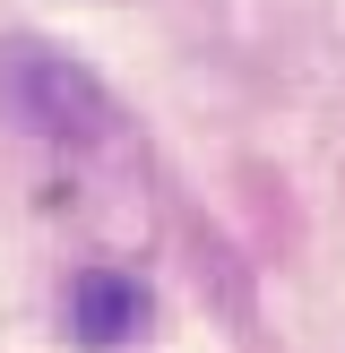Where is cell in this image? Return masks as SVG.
I'll use <instances>...</instances> for the list:
<instances>
[{
	"instance_id": "1",
	"label": "cell",
	"mask_w": 345,
	"mask_h": 353,
	"mask_svg": "<svg viewBox=\"0 0 345 353\" xmlns=\"http://www.w3.org/2000/svg\"><path fill=\"white\" fill-rule=\"evenodd\" d=\"M0 121L26 138H103L112 130V86L61 43L0 34Z\"/></svg>"
},
{
	"instance_id": "2",
	"label": "cell",
	"mask_w": 345,
	"mask_h": 353,
	"mask_svg": "<svg viewBox=\"0 0 345 353\" xmlns=\"http://www.w3.org/2000/svg\"><path fill=\"white\" fill-rule=\"evenodd\" d=\"M138 327H147V285L121 268H78L69 276V336L78 345H130Z\"/></svg>"
}]
</instances>
